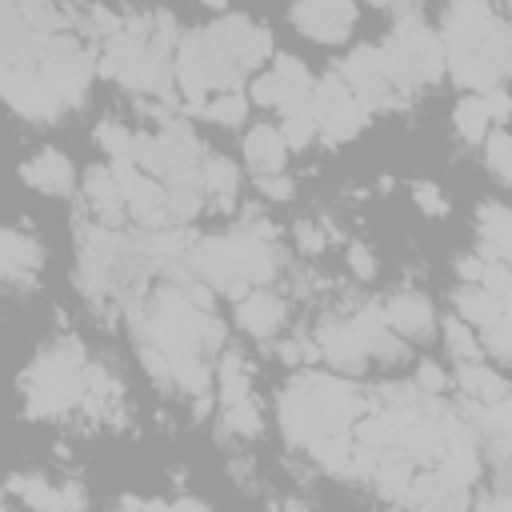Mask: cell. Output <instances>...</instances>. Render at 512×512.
<instances>
[{
    "instance_id": "obj_1",
    "label": "cell",
    "mask_w": 512,
    "mask_h": 512,
    "mask_svg": "<svg viewBox=\"0 0 512 512\" xmlns=\"http://www.w3.org/2000/svg\"><path fill=\"white\" fill-rule=\"evenodd\" d=\"M276 416L284 440L308 452L324 436H352V424L364 416V396L344 376L300 372L288 388H280Z\"/></svg>"
},
{
    "instance_id": "obj_2",
    "label": "cell",
    "mask_w": 512,
    "mask_h": 512,
    "mask_svg": "<svg viewBox=\"0 0 512 512\" xmlns=\"http://www.w3.org/2000/svg\"><path fill=\"white\" fill-rule=\"evenodd\" d=\"M192 264L212 288L240 300L252 288H268V280L280 268V256L272 240H260L252 232H228V236L200 240L192 252Z\"/></svg>"
},
{
    "instance_id": "obj_3",
    "label": "cell",
    "mask_w": 512,
    "mask_h": 512,
    "mask_svg": "<svg viewBox=\"0 0 512 512\" xmlns=\"http://www.w3.org/2000/svg\"><path fill=\"white\" fill-rule=\"evenodd\" d=\"M376 60L396 96L444 76V48L436 32L424 24L420 8H396V24L384 36V44H376Z\"/></svg>"
},
{
    "instance_id": "obj_4",
    "label": "cell",
    "mask_w": 512,
    "mask_h": 512,
    "mask_svg": "<svg viewBox=\"0 0 512 512\" xmlns=\"http://www.w3.org/2000/svg\"><path fill=\"white\" fill-rule=\"evenodd\" d=\"M84 372H88V360H84V344L76 336H64L56 340L52 348H44L32 368L24 372V412L32 420H48L72 404L84 400Z\"/></svg>"
},
{
    "instance_id": "obj_5",
    "label": "cell",
    "mask_w": 512,
    "mask_h": 512,
    "mask_svg": "<svg viewBox=\"0 0 512 512\" xmlns=\"http://www.w3.org/2000/svg\"><path fill=\"white\" fill-rule=\"evenodd\" d=\"M96 72L132 92H156V96L172 100V68L164 64V52H156L148 40H140L124 28L104 40Z\"/></svg>"
},
{
    "instance_id": "obj_6",
    "label": "cell",
    "mask_w": 512,
    "mask_h": 512,
    "mask_svg": "<svg viewBox=\"0 0 512 512\" xmlns=\"http://www.w3.org/2000/svg\"><path fill=\"white\" fill-rule=\"evenodd\" d=\"M312 112H316V136H324L328 144H344V140L360 136L368 124V112L348 92V84L340 80L336 68L324 72L320 80H312Z\"/></svg>"
},
{
    "instance_id": "obj_7",
    "label": "cell",
    "mask_w": 512,
    "mask_h": 512,
    "mask_svg": "<svg viewBox=\"0 0 512 512\" xmlns=\"http://www.w3.org/2000/svg\"><path fill=\"white\" fill-rule=\"evenodd\" d=\"M204 32L232 56V64L240 68V76H244V72H256V64H264V60L276 56L268 24H260V20H252V16L224 12V16H216L212 24H204Z\"/></svg>"
},
{
    "instance_id": "obj_8",
    "label": "cell",
    "mask_w": 512,
    "mask_h": 512,
    "mask_svg": "<svg viewBox=\"0 0 512 512\" xmlns=\"http://www.w3.org/2000/svg\"><path fill=\"white\" fill-rule=\"evenodd\" d=\"M340 80L348 84V92L360 100V108L372 116L376 108H392L396 104V88L384 80L380 60H376V44H356L340 64H336Z\"/></svg>"
},
{
    "instance_id": "obj_9",
    "label": "cell",
    "mask_w": 512,
    "mask_h": 512,
    "mask_svg": "<svg viewBox=\"0 0 512 512\" xmlns=\"http://www.w3.org/2000/svg\"><path fill=\"white\" fill-rule=\"evenodd\" d=\"M356 4L348 0H304L288 8V20L316 44H340L356 28Z\"/></svg>"
},
{
    "instance_id": "obj_10",
    "label": "cell",
    "mask_w": 512,
    "mask_h": 512,
    "mask_svg": "<svg viewBox=\"0 0 512 512\" xmlns=\"http://www.w3.org/2000/svg\"><path fill=\"white\" fill-rule=\"evenodd\" d=\"M108 168H112V180H116V188H120L124 208H128L144 228H164V224H168L164 184L152 180L148 172H140V168L128 164V160H116V164H108Z\"/></svg>"
},
{
    "instance_id": "obj_11",
    "label": "cell",
    "mask_w": 512,
    "mask_h": 512,
    "mask_svg": "<svg viewBox=\"0 0 512 512\" xmlns=\"http://www.w3.org/2000/svg\"><path fill=\"white\" fill-rule=\"evenodd\" d=\"M380 320L400 340H428L436 332V308L420 292H396L380 304Z\"/></svg>"
},
{
    "instance_id": "obj_12",
    "label": "cell",
    "mask_w": 512,
    "mask_h": 512,
    "mask_svg": "<svg viewBox=\"0 0 512 512\" xmlns=\"http://www.w3.org/2000/svg\"><path fill=\"white\" fill-rule=\"evenodd\" d=\"M20 180L44 196H68L76 188V168L60 148H40L20 160Z\"/></svg>"
},
{
    "instance_id": "obj_13",
    "label": "cell",
    "mask_w": 512,
    "mask_h": 512,
    "mask_svg": "<svg viewBox=\"0 0 512 512\" xmlns=\"http://www.w3.org/2000/svg\"><path fill=\"white\" fill-rule=\"evenodd\" d=\"M284 316H288V308L272 288H252V292H244L236 300V324H240V332H248L256 340L276 336Z\"/></svg>"
},
{
    "instance_id": "obj_14",
    "label": "cell",
    "mask_w": 512,
    "mask_h": 512,
    "mask_svg": "<svg viewBox=\"0 0 512 512\" xmlns=\"http://www.w3.org/2000/svg\"><path fill=\"white\" fill-rule=\"evenodd\" d=\"M272 80H276V108H280L284 116L312 108V72L304 68L300 56L276 52V56H272Z\"/></svg>"
},
{
    "instance_id": "obj_15",
    "label": "cell",
    "mask_w": 512,
    "mask_h": 512,
    "mask_svg": "<svg viewBox=\"0 0 512 512\" xmlns=\"http://www.w3.org/2000/svg\"><path fill=\"white\" fill-rule=\"evenodd\" d=\"M316 352L320 360H328L336 372L344 376H360L364 364H368V352L360 348V340L352 336L348 320H328L320 332H316Z\"/></svg>"
},
{
    "instance_id": "obj_16",
    "label": "cell",
    "mask_w": 512,
    "mask_h": 512,
    "mask_svg": "<svg viewBox=\"0 0 512 512\" xmlns=\"http://www.w3.org/2000/svg\"><path fill=\"white\" fill-rule=\"evenodd\" d=\"M244 160H248V168L256 172V176H276V172H284V160H288V144H284V136H280V128L276 124H252L248 132H244Z\"/></svg>"
},
{
    "instance_id": "obj_17",
    "label": "cell",
    "mask_w": 512,
    "mask_h": 512,
    "mask_svg": "<svg viewBox=\"0 0 512 512\" xmlns=\"http://www.w3.org/2000/svg\"><path fill=\"white\" fill-rule=\"evenodd\" d=\"M44 264V248L40 240H32L20 228H0V276L8 280H28L36 276Z\"/></svg>"
},
{
    "instance_id": "obj_18",
    "label": "cell",
    "mask_w": 512,
    "mask_h": 512,
    "mask_svg": "<svg viewBox=\"0 0 512 512\" xmlns=\"http://www.w3.org/2000/svg\"><path fill=\"white\" fill-rule=\"evenodd\" d=\"M456 384L464 388V396L472 404H500V400H508V380L496 368H488L484 360L456 364Z\"/></svg>"
},
{
    "instance_id": "obj_19",
    "label": "cell",
    "mask_w": 512,
    "mask_h": 512,
    "mask_svg": "<svg viewBox=\"0 0 512 512\" xmlns=\"http://www.w3.org/2000/svg\"><path fill=\"white\" fill-rule=\"evenodd\" d=\"M452 304H456V316H460L468 328H488L492 320L508 316V300L488 296L480 284H460V288L452 292Z\"/></svg>"
},
{
    "instance_id": "obj_20",
    "label": "cell",
    "mask_w": 512,
    "mask_h": 512,
    "mask_svg": "<svg viewBox=\"0 0 512 512\" xmlns=\"http://www.w3.org/2000/svg\"><path fill=\"white\" fill-rule=\"evenodd\" d=\"M8 492H16L32 512H68L64 488L52 484L40 472H16V476H8Z\"/></svg>"
},
{
    "instance_id": "obj_21",
    "label": "cell",
    "mask_w": 512,
    "mask_h": 512,
    "mask_svg": "<svg viewBox=\"0 0 512 512\" xmlns=\"http://www.w3.org/2000/svg\"><path fill=\"white\" fill-rule=\"evenodd\" d=\"M508 208L500 200H484L476 208V232H480V248L488 252V260H504L508 264Z\"/></svg>"
},
{
    "instance_id": "obj_22",
    "label": "cell",
    "mask_w": 512,
    "mask_h": 512,
    "mask_svg": "<svg viewBox=\"0 0 512 512\" xmlns=\"http://www.w3.org/2000/svg\"><path fill=\"white\" fill-rule=\"evenodd\" d=\"M84 192H88V204H92L96 220H108V224L120 220L124 200H120V188H116V180H112V168H88Z\"/></svg>"
},
{
    "instance_id": "obj_23",
    "label": "cell",
    "mask_w": 512,
    "mask_h": 512,
    "mask_svg": "<svg viewBox=\"0 0 512 512\" xmlns=\"http://www.w3.org/2000/svg\"><path fill=\"white\" fill-rule=\"evenodd\" d=\"M252 396V380H248V364L240 352H224L220 356V368H216V400L220 408H232L240 400Z\"/></svg>"
},
{
    "instance_id": "obj_24",
    "label": "cell",
    "mask_w": 512,
    "mask_h": 512,
    "mask_svg": "<svg viewBox=\"0 0 512 512\" xmlns=\"http://www.w3.org/2000/svg\"><path fill=\"white\" fill-rule=\"evenodd\" d=\"M200 188L220 196L224 204H232L236 192H240V168L228 156H204L200 160Z\"/></svg>"
},
{
    "instance_id": "obj_25",
    "label": "cell",
    "mask_w": 512,
    "mask_h": 512,
    "mask_svg": "<svg viewBox=\"0 0 512 512\" xmlns=\"http://www.w3.org/2000/svg\"><path fill=\"white\" fill-rule=\"evenodd\" d=\"M452 124H456L460 140H468V144H484V136L492 132V120H488V108L480 96H460L452 108Z\"/></svg>"
},
{
    "instance_id": "obj_26",
    "label": "cell",
    "mask_w": 512,
    "mask_h": 512,
    "mask_svg": "<svg viewBox=\"0 0 512 512\" xmlns=\"http://www.w3.org/2000/svg\"><path fill=\"white\" fill-rule=\"evenodd\" d=\"M220 432L228 436H244V440H256L264 432V420H260V404L248 396L232 408H220Z\"/></svg>"
},
{
    "instance_id": "obj_27",
    "label": "cell",
    "mask_w": 512,
    "mask_h": 512,
    "mask_svg": "<svg viewBox=\"0 0 512 512\" xmlns=\"http://www.w3.org/2000/svg\"><path fill=\"white\" fill-rule=\"evenodd\" d=\"M248 96L236 88V92H216V96H208V104L200 108V116H208L212 124H224V128H236V124H244L248 120Z\"/></svg>"
},
{
    "instance_id": "obj_28",
    "label": "cell",
    "mask_w": 512,
    "mask_h": 512,
    "mask_svg": "<svg viewBox=\"0 0 512 512\" xmlns=\"http://www.w3.org/2000/svg\"><path fill=\"white\" fill-rule=\"evenodd\" d=\"M484 164H488V172H492L496 184H508L512 180V140H508L504 128H492L484 136Z\"/></svg>"
},
{
    "instance_id": "obj_29",
    "label": "cell",
    "mask_w": 512,
    "mask_h": 512,
    "mask_svg": "<svg viewBox=\"0 0 512 512\" xmlns=\"http://www.w3.org/2000/svg\"><path fill=\"white\" fill-rule=\"evenodd\" d=\"M444 344H448V352L456 356V364H464V360H480V356H484L476 332H472L460 316H448V320H444Z\"/></svg>"
},
{
    "instance_id": "obj_30",
    "label": "cell",
    "mask_w": 512,
    "mask_h": 512,
    "mask_svg": "<svg viewBox=\"0 0 512 512\" xmlns=\"http://www.w3.org/2000/svg\"><path fill=\"white\" fill-rule=\"evenodd\" d=\"M96 144L112 156V164H116V160H128V164H132L136 132H128V128H124V124H116V120H104V124H96Z\"/></svg>"
},
{
    "instance_id": "obj_31",
    "label": "cell",
    "mask_w": 512,
    "mask_h": 512,
    "mask_svg": "<svg viewBox=\"0 0 512 512\" xmlns=\"http://www.w3.org/2000/svg\"><path fill=\"white\" fill-rule=\"evenodd\" d=\"M280 136L288 148H308L316 140V112L304 108V112H288L284 124H280Z\"/></svg>"
},
{
    "instance_id": "obj_32",
    "label": "cell",
    "mask_w": 512,
    "mask_h": 512,
    "mask_svg": "<svg viewBox=\"0 0 512 512\" xmlns=\"http://www.w3.org/2000/svg\"><path fill=\"white\" fill-rule=\"evenodd\" d=\"M480 352H492V360L496 364H508V316H500V320H492L488 328H480Z\"/></svg>"
},
{
    "instance_id": "obj_33",
    "label": "cell",
    "mask_w": 512,
    "mask_h": 512,
    "mask_svg": "<svg viewBox=\"0 0 512 512\" xmlns=\"http://www.w3.org/2000/svg\"><path fill=\"white\" fill-rule=\"evenodd\" d=\"M412 200H416V208L424 212V216H448V196L440 192V184H432V180H416L412 184Z\"/></svg>"
},
{
    "instance_id": "obj_34",
    "label": "cell",
    "mask_w": 512,
    "mask_h": 512,
    "mask_svg": "<svg viewBox=\"0 0 512 512\" xmlns=\"http://www.w3.org/2000/svg\"><path fill=\"white\" fill-rule=\"evenodd\" d=\"M412 388L424 392V396H436V392L448 388V372H444L436 360H420V364H416V376H412Z\"/></svg>"
},
{
    "instance_id": "obj_35",
    "label": "cell",
    "mask_w": 512,
    "mask_h": 512,
    "mask_svg": "<svg viewBox=\"0 0 512 512\" xmlns=\"http://www.w3.org/2000/svg\"><path fill=\"white\" fill-rule=\"evenodd\" d=\"M480 288L496 300H508V288H512V276H508V264L504 260H488L484 264V276H480Z\"/></svg>"
},
{
    "instance_id": "obj_36",
    "label": "cell",
    "mask_w": 512,
    "mask_h": 512,
    "mask_svg": "<svg viewBox=\"0 0 512 512\" xmlns=\"http://www.w3.org/2000/svg\"><path fill=\"white\" fill-rule=\"evenodd\" d=\"M256 188H260V196L272 200V204H284V200L296 196V184H292V176H284V172H276V176H256Z\"/></svg>"
},
{
    "instance_id": "obj_37",
    "label": "cell",
    "mask_w": 512,
    "mask_h": 512,
    "mask_svg": "<svg viewBox=\"0 0 512 512\" xmlns=\"http://www.w3.org/2000/svg\"><path fill=\"white\" fill-rule=\"evenodd\" d=\"M248 104H260V108H276V80H272V72H260V76H252V84H248Z\"/></svg>"
},
{
    "instance_id": "obj_38",
    "label": "cell",
    "mask_w": 512,
    "mask_h": 512,
    "mask_svg": "<svg viewBox=\"0 0 512 512\" xmlns=\"http://www.w3.org/2000/svg\"><path fill=\"white\" fill-rule=\"evenodd\" d=\"M348 268H352V276H360V280H372V276H376V260H372V248H368V244H360V240H352V244H348Z\"/></svg>"
},
{
    "instance_id": "obj_39",
    "label": "cell",
    "mask_w": 512,
    "mask_h": 512,
    "mask_svg": "<svg viewBox=\"0 0 512 512\" xmlns=\"http://www.w3.org/2000/svg\"><path fill=\"white\" fill-rule=\"evenodd\" d=\"M480 100H484V108H488L492 128H504V120H508V92H504V84H500V88H492V92H484Z\"/></svg>"
},
{
    "instance_id": "obj_40",
    "label": "cell",
    "mask_w": 512,
    "mask_h": 512,
    "mask_svg": "<svg viewBox=\"0 0 512 512\" xmlns=\"http://www.w3.org/2000/svg\"><path fill=\"white\" fill-rule=\"evenodd\" d=\"M296 244H300V252L316 256V252L324 248V232H320L312 220H300V224H296Z\"/></svg>"
},
{
    "instance_id": "obj_41",
    "label": "cell",
    "mask_w": 512,
    "mask_h": 512,
    "mask_svg": "<svg viewBox=\"0 0 512 512\" xmlns=\"http://www.w3.org/2000/svg\"><path fill=\"white\" fill-rule=\"evenodd\" d=\"M484 264H488V260H480V256H456V276H460V284H480Z\"/></svg>"
},
{
    "instance_id": "obj_42",
    "label": "cell",
    "mask_w": 512,
    "mask_h": 512,
    "mask_svg": "<svg viewBox=\"0 0 512 512\" xmlns=\"http://www.w3.org/2000/svg\"><path fill=\"white\" fill-rule=\"evenodd\" d=\"M468 512H508V492H480Z\"/></svg>"
},
{
    "instance_id": "obj_43",
    "label": "cell",
    "mask_w": 512,
    "mask_h": 512,
    "mask_svg": "<svg viewBox=\"0 0 512 512\" xmlns=\"http://www.w3.org/2000/svg\"><path fill=\"white\" fill-rule=\"evenodd\" d=\"M168 512H212V504L200 500V496H176V500L168 504Z\"/></svg>"
},
{
    "instance_id": "obj_44",
    "label": "cell",
    "mask_w": 512,
    "mask_h": 512,
    "mask_svg": "<svg viewBox=\"0 0 512 512\" xmlns=\"http://www.w3.org/2000/svg\"><path fill=\"white\" fill-rule=\"evenodd\" d=\"M140 512H168V504H164V500H144V496H140Z\"/></svg>"
},
{
    "instance_id": "obj_45",
    "label": "cell",
    "mask_w": 512,
    "mask_h": 512,
    "mask_svg": "<svg viewBox=\"0 0 512 512\" xmlns=\"http://www.w3.org/2000/svg\"><path fill=\"white\" fill-rule=\"evenodd\" d=\"M280 512H312V508H308L304 500H284V508H280Z\"/></svg>"
}]
</instances>
